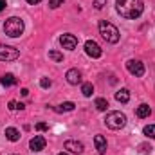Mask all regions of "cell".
<instances>
[{
  "mask_svg": "<svg viewBox=\"0 0 155 155\" xmlns=\"http://www.w3.org/2000/svg\"><path fill=\"white\" fill-rule=\"evenodd\" d=\"M107 5V0H94V7L96 9H103Z\"/></svg>",
  "mask_w": 155,
  "mask_h": 155,
  "instance_id": "obj_24",
  "label": "cell"
},
{
  "mask_svg": "<svg viewBox=\"0 0 155 155\" xmlns=\"http://www.w3.org/2000/svg\"><path fill=\"white\" fill-rule=\"evenodd\" d=\"M0 83L4 87H13V85H16V78L13 76V74H4V76L0 78Z\"/></svg>",
  "mask_w": 155,
  "mask_h": 155,
  "instance_id": "obj_15",
  "label": "cell"
},
{
  "mask_svg": "<svg viewBox=\"0 0 155 155\" xmlns=\"http://www.w3.org/2000/svg\"><path fill=\"white\" fill-rule=\"evenodd\" d=\"M150 114H152V108H150L148 105H141V107H137V110H135V116L141 117V119L148 117Z\"/></svg>",
  "mask_w": 155,
  "mask_h": 155,
  "instance_id": "obj_14",
  "label": "cell"
},
{
  "mask_svg": "<svg viewBox=\"0 0 155 155\" xmlns=\"http://www.w3.org/2000/svg\"><path fill=\"white\" fill-rule=\"evenodd\" d=\"M65 150H69L72 153H81L83 152V143H79V141H67L65 143Z\"/></svg>",
  "mask_w": 155,
  "mask_h": 155,
  "instance_id": "obj_12",
  "label": "cell"
},
{
  "mask_svg": "<svg viewBox=\"0 0 155 155\" xmlns=\"http://www.w3.org/2000/svg\"><path fill=\"white\" fill-rule=\"evenodd\" d=\"M45 144H47V141H45V137H41V135H35V137L31 139V143H29V146H31L33 152H41V150L45 148Z\"/></svg>",
  "mask_w": 155,
  "mask_h": 155,
  "instance_id": "obj_9",
  "label": "cell"
},
{
  "mask_svg": "<svg viewBox=\"0 0 155 155\" xmlns=\"http://www.w3.org/2000/svg\"><path fill=\"white\" fill-rule=\"evenodd\" d=\"M25 107L22 103H16V101H9V110H24Z\"/></svg>",
  "mask_w": 155,
  "mask_h": 155,
  "instance_id": "obj_22",
  "label": "cell"
},
{
  "mask_svg": "<svg viewBox=\"0 0 155 155\" xmlns=\"http://www.w3.org/2000/svg\"><path fill=\"white\" fill-rule=\"evenodd\" d=\"M81 92H83V96H85V97H90V96L94 94V87H92V83H83Z\"/></svg>",
  "mask_w": 155,
  "mask_h": 155,
  "instance_id": "obj_18",
  "label": "cell"
},
{
  "mask_svg": "<svg viewBox=\"0 0 155 155\" xmlns=\"http://www.w3.org/2000/svg\"><path fill=\"white\" fill-rule=\"evenodd\" d=\"M94 144H96V150L101 155L107 153V139H105L103 135H96V137H94Z\"/></svg>",
  "mask_w": 155,
  "mask_h": 155,
  "instance_id": "obj_11",
  "label": "cell"
},
{
  "mask_svg": "<svg viewBox=\"0 0 155 155\" xmlns=\"http://www.w3.org/2000/svg\"><path fill=\"white\" fill-rule=\"evenodd\" d=\"M99 35L103 36L105 41H108V43H117L119 41V31H117V27L114 24L107 22V20H101L99 22Z\"/></svg>",
  "mask_w": 155,
  "mask_h": 155,
  "instance_id": "obj_2",
  "label": "cell"
},
{
  "mask_svg": "<svg viewBox=\"0 0 155 155\" xmlns=\"http://www.w3.org/2000/svg\"><path fill=\"white\" fill-rule=\"evenodd\" d=\"M5 137L11 141V143H16L20 139V132L16 128H5Z\"/></svg>",
  "mask_w": 155,
  "mask_h": 155,
  "instance_id": "obj_13",
  "label": "cell"
},
{
  "mask_svg": "<svg viewBox=\"0 0 155 155\" xmlns=\"http://www.w3.org/2000/svg\"><path fill=\"white\" fill-rule=\"evenodd\" d=\"M4 33L11 38H18L22 33H24V22L18 18V16H11L5 20L4 24Z\"/></svg>",
  "mask_w": 155,
  "mask_h": 155,
  "instance_id": "obj_3",
  "label": "cell"
},
{
  "mask_svg": "<svg viewBox=\"0 0 155 155\" xmlns=\"http://www.w3.org/2000/svg\"><path fill=\"white\" fill-rule=\"evenodd\" d=\"M5 9V0H0V11H4Z\"/></svg>",
  "mask_w": 155,
  "mask_h": 155,
  "instance_id": "obj_28",
  "label": "cell"
},
{
  "mask_svg": "<svg viewBox=\"0 0 155 155\" xmlns=\"http://www.w3.org/2000/svg\"><path fill=\"white\" fill-rule=\"evenodd\" d=\"M85 52H87L90 58H99V56L103 54L101 47H99L94 40H87V41H85Z\"/></svg>",
  "mask_w": 155,
  "mask_h": 155,
  "instance_id": "obj_7",
  "label": "cell"
},
{
  "mask_svg": "<svg viewBox=\"0 0 155 155\" xmlns=\"http://www.w3.org/2000/svg\"><path fill=\"white\" fill-rule=\"evenodd\" d=\"M143 134H144L146 137H150V139H155V124H148V126H144Z\"/></svg>",
  "mask_w": 155,
  "mask_h": 155,
  "instance_id": "obj_20",
  "label": "cell"
},
{
  "mask_svg": "<svg viewBox=\"0 0 155 155\" xmlns=\"http://www.w3.org/2000/svg\"><path fill=\"white\" fill-rule=\"evenodd\" d=\"M116 99L119 103H128V101H130V92H128L126 88L119 90V92H116Z\"/></svg>",
  "mask_w": 155,
  "mask_h": 155,
  "instance_id": "obj_16",
  "label": "cell"
},
{
  "mask_svg": "<svg viewBox=\"0 0 155 155\" xmlns=\"http://www.w3.org/2000/svg\"><path fill=\"white\" fill-rule=\"evenodd\" d=\"M49 58L54 60V61H63V54L58 52V51H49Z\"/></svg>",
  "mask_w": 155,
  "mask_h": 155,
  "instance_id": "obj_21",
  "label": "cell"
},
{
  "mask_svg": "<svg viewBox=\"0 0 155 155\" xmlns=\"http://www.w3.org/2000/svg\"><path fill=\"white\" fill-rule=\"evenodd\" d=\"M139 150H141V153H148V152L152 150V146H148V144H141Z\"/></svg>",
  "mask_w": 155,
  "mask_h": 155,
  "instance_id": "obj_26",
  "label": "cell"
},
{
  "mask_svg": "<svg viewBox=\"0 0 155 155\" xmlns=\"http://www.w3.org/2000/svg\"><path fill=\"white\" fill-rule=\"evenodd\" d=\"M63 2H65V0H49V7H52V9H56V7H60V5H63Z\"/></svg>",
  "mask_w": 155,
  "mask_h": 155,
  "instance_id": "obj_23",
  "label": "cell"
},
{
  "mask_svg": "<svg viewBox=\"0 0 155 155\" xmlns=\"http://www.w3.org/2000/svg\"><path fill=\"white\" fill-rule=\"evenodd\" d=\"M96 108L101 110V112H105V110L108 108V101H107L105 97H97V99H96Z\"/></svg>",
  "mask_w": 155,
  "mask_h": 155,
  "instance_id": "obj_19",
  "label": "cell"
},
{
  "mask_svg": "<svg viewBox=\"0 0 155 155\" xmlns=\"http://www.w3.org/2000/svg\"><path fill=\"white\" fill-rule=\"evenodd\" d=\"M105 124L110 128V130H121L124 124H126V116L121 114V112H108L105 117Z\"/></svg>",
  "mask_w": 155,
  "mask_h": 155,
  "instance_id": "obj_4",
  "label": "cell"
},
{
  "mask_svg": "<svg viewBox=\"0 0 155 155\" xmlns=\"http://www.w3.org/2000/svg\"><path fill=\"white\" fill-rule=\"evenodd\" d=\"M58 155H69V153H58Z\"/></svg>",
  "mask_w": 155,
  "mask_h": 155,
  "instance_id": "obj_30",
  "label": "cell"
},
{
  "mask_svg": "<svg viewBox=\"0 0 155 155\" xmlns=\"http://www.w3.org/2000/svg\"><path fill=\"white\" fill-rule=\"evenodd\" d=\"M47 128H49V126H47L45 123H38V124H36V130H40V132H45Z\"/></svg>",
  "mask_w": 155,
  "mask_h": 155,
  "instance_id": "obj_27",
  "label": "cell"
},
{
  "mask_svg": "<svg viewBox=\"0 0 155 155\" xmlns=\"http://www.w3.org/2000/svg\"><path fill=\"white\" fill-rule=\"evenodd\" d=\"M74 107H76V105H74L72 101H65V103H61L60 107H56L54 110H56V112H72Z\"/></svg>",
  "mask_w": 155,
  "mask_h": 155,
  "instance_id": "obj_17",
  "label": "cell"
},
{
  "mask_svg": "<svg viewBox=\"0 0 155 155\" xmlns=\"http://www.w3.org/2000/svg\"><path fill=\"white\" fill-rule=\"evenodd\" d=\"M116 9L123 18L135 20L143 15L144 4H143V0H116Z\"/></svg>",
  "mask_w": 155,
  "mask_h": 155,
  "instance_id": "obj_1",
  "label": "cell"
},
{
  "mask_svg": "<svg viewBox=\"0 0 155 155\" xmlns=\"http://www.w3.org/2000/svg\"><path fill=\"white\" fill-rule=\"evenodd\" d=\"M60 43H61L63 49H67V51H74L76 45H78V38L74 36V35H61Z\"/></svg>",
  "mask_w": 155,
  "mask_h": 155,
  "instance_id": "obj_8",
  "label": "cell"
},
{
  "mask_svg": "<svg viewBox=\"0 0 155 155\" xmlns=\"http://www.w3.org/2000/svg\"><path fill=\"white\" fill-rule=\"evenodd\" d=\"M27 2H29V4H33V5H35V4H40V2H41V0H27Z\"/></svg>",
  "mask_w": 155,
  "mask_h": 155,
  "instance_id": "obj_29",
  "label": "cell"
},
{
  "mask_svg": "<svg viewBox=\"0 0 155 155\" xmlns=\"http://www.w3.org/2000/svg\"><path fill=\"white\" fill-rule=\"evenodd\" d=\"M67 81L71 83V85H78V83H81V72L78 71V69H71V71H67Z\"/></svg>",
  "mask_w": 155,
  "mask_h": 155,
  "instance_id": "obj_10",
  "label": "cell"
},
{
  "mask_svg": "<svg viewBox=\"0 0 155 155\" xmlns=\"http://www.w3.org/2000/svg\"><path fill=\"white\" fill-rule=\"evenodd\" d=\"M20 56V51L9 45H0V61H15Z\"/></svg>",
  "mask_w": 155,
  "mask_h": 155,
  "instance_id": "obj_5",
  "label": "cell"
},
{
  "mask_svg": "<svg viewBox=\"0 0 155 155\" xmlns=\"http://www.w3.org/2000/svg\"><path fill=\"white\" fill-rule=\"evenodd\" d=\"M51 83H52V81H51L49 78H41V79H40V85H41L43 88H47V87H51Z\"/></svg>",
  "mask_w": 155,
  "mask_h": 155,
  "instance_id": "obj_25",
  "label": "cell"
},
{
  "mask_svg": "<svg viewBox=\"0 0 155 155\" xmlns=\"http://www.w3.org/2000/svg\"><path fill=\"white\" fill-rule=\"evenodd\" d=\"M126 69H128L130 74H134V76H137V78H141L144 74V65H143L139 60H130V61H126Z\"/></svg>",
  "mask_w": 155,
  "mask_h": 155,
  "instance_id": "obj_6",
  "label": "cell"
}]
</instances>
